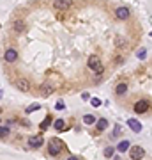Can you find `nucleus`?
<instances>
[{"label":"nucleus","mask_w":152,"mask_h":160,"mask_svg":"<svg viewBox=\"0 0 152 160\" xmlns=\"http://www.w3.org/2000/svg\"><path fill=\"white\" fill-rule=\"evenodd\" d=\"M9 135V128L7 126H0V139H5Z\"/></svg>","instance_id":"obj_19"},{"label":"nucleus","mask_w":152,"mask_h":160,"mask_svg":"<svg viewBox=\"0 0 152 160\" xmlns=\"http://www.w3.org/2000/svg\"><path fill=\"white\" fill-rule=\"evenodd\" d=\"M127 125H129V128H131L134 133H140L142 132V123L138 121V119H127Z\"/></svg>","instance_id":"obj_10"},{"label":"nucleus","mask_w":152,"mask_h":160,"mask_svg":"<svg viewBox=\"0 0 152 160\" xmlns=\"http://www.w3.org/2000/svg\"><path fill=\"white\" fill-rule=\"evenodd\" d=\"M89 68H90L94 73H97V75H101L103 71H104V68H103V62H101V59H99V55H90L89 57Z\"/></svg>","instance_id":"obj_2"},{"label":"nucleus","mask_w":152,"mask_h":160,"mask_svg":"<svg viewBox=\"0 0 152 160\" xmlns=\"http://www.w3.org/2000/svg\"><path fill=\"white\" fill-rule=\"evenodd\" d=\"M129 155H131V160H142L145 157V149L142 146H129Z\"/></svg>","instance_id":"obj_3"},{"label":"nucleus","mask_w":152,"mask_h":160,"mask_svg":"<svg viewBox=\"0 0 152 160\" xmlns=\"http://www.w3.org/2000/svg\"><path fill=\"white\" fill-rule=\"evenodd\" d=\"M2 96H4V93H2V91H0V98H2Z\"/></svg>","instance_id":"obj_27"},{"label":"nucleus","mask_w":152,"mask_h":160,"mask_svg":"<svg viewBox=\"0 0 152 160\" xmlns=\"http://www.w3.org/2000/svg\"><path fill=\"white\" fill-rule=\"evenodd\" d=\"M55 108H57V110H64V108H66V105H64V101H62V100H59V101L55 103Z\"/></svg>","instance_id":"obj_23"},{"label":"nucleus","mask_w":152,"mask_h":160,"mask_svg":"<svg viewBox=\"0 0 152 160\" xmlns=\"http://www.w3.org/2000/svg\"><path fill=\"white\" fill-rule=\"evenodd\" d=\"M129 14H131V11L127 9L126 5L117 7V11H115V16H117V20H127V18H129Z\"/></svg>","instance_id":"obj_6"},{"label":"nucleus","mask_w":152,"mask_h":160,"mask_svg":"<svg viewBox=\"0 0 152 160\" xmlns=\"http://www.w3.org/2000/svg\"><path fill=\"white\" fill-rule=\"evenodd\" d=\"M119 133H120V126H119V125H115V128H113V137H117Z\"/></svg>","instance_id":"obj_25"},{"label":"nucleus","mask_w":152,"mask_h":160,"mask_svg":"<svg viewBox=\"0 0 152 160\" xmlns=\"http://www.w3.org/2000/svg\"><path fill=\"white\" fill-rule=\"evenodd\" d=\"M113 155H115V148L110 146V148L104 149V157H106V158H110V157H113Z\"/></svg>","instance_id":"obj_20"},{"label":"nucleus","mask_w":152,"mask_h":160,"mask_svg":"<svg viewBox=\"0 0 152 160\" xmlns=\"http://www.w3.org/2000/svg\"><path fill=\"white\" fill-rule=\"evenodd\" d=\"M12 27H14V30L16 32H25V23H23V21H14V25H12Z\"/></svg>","instance_id":"obj_18"},{"label":"nucleus","mask_w":152,"mask_h":160,"mask_svg":"<svg viewBox=\"0 0 152 160\" xmlns=\"http://www.w3.org/2000/svg\"><path fill=\"white\" fill-rule=\"evenodd\" d=\"M53 91H55V87H53L51 84H42L41 85V94L42 96H50Z\"/></svg>","instance_id":"obj_11"},{"label":"nucleus","mask_w":152,"mask_h":160,"mask_svg":"<svg viewBox=\"0 0 152 160\" xmlns=\"http://www.w3.org/2000/svg\"><path fill=\"white\" fill-rule=\"evenodd\" d=\"M71 5H73V0H53V7L55 9L66 11V9H69Z\"/></svg>","instance_id":"obj_5"},{"label":"nucleus","mask_w":152,"mask_h":160,"mask_svg":"<svg viewBox=\"0 0 152 160\" xmlns=\"http://www.w3.org/2000/svg\"><path fill=\"white\" fill-rule=\"evenodd\" d=\"M129 146H131V142H129V140H122L120 144L117 146V149H119L120 153H126V151L129 149Z\"/></svg>","instance_id":"obj_14"},{"label":"nucleus","mask_w":152,"mask_h":160,"mask_svg":"<svg viewBox=\"0 0 152 160\" xmlns=\"http://www.w3.org/2000/svg\"><path fill=\"white\" fill-rule=\"evenodd\" d=\"M136 57H138V59H145V57H147V50H145V48H140V50H138V52H136Z\"/></svg>","instance_id":"obj_21"},{"label":"nucleus","mask_w":152,"mask_h":160,"mask_svg":"<svg viewBox=\"0 0 152 160\" xmlns=\"http://www.w3.org/2000/svg\"><path fill=\"white\" fill-rule=\"evenodd\" d=\"M115 93H117L119 96L126 94V93H127V84H119L117 87H115Z\"/></svg>","instance_id":"obj_15"},{"label":"nucleus","mask_w":152,"mask_h":160,"mask_svg":"<svg viewBox=\"0 0 152 160\" xmlns=\"http://www.w3.org/2000/svg\"><path fill=\"white\" fill-rule=\"evenodd\" d=\"M42 142H44L42 135H34V137L29 139V146H30V148H41Z\"/></svg>","instance_id":"obj_8"},{"label":"nucleus","mask_w":152,"mask_h":160,"mask_svg":"<svg viewBox=\"0 0 152 160\" xmlns=\"http://www.w3.org/2000/svg\"><path fill=\"white\" fill-rule=\"evenodd\" d=\"M50 125H51V117H50V116H46V119H44V121H42V123L39 125V128L42 130V132H44V130H48V128H50Z\"/></svg>","instance_id":"obj_17"},{"label":"nucleus","mask_w":152,"mask_h":160,"mask_svg":"<svg viewBox=\"0 0 152 160\" xmlns=\"http://www.w3.org/2000/svg\"><path fill=\"white\" fill-rule=\"evenodd\" d=\"M41 108V105H37V103H34V105H30V107H27V114H30V112H34V110H39Z\"/></svg>","instance_id":"obj_22"},{"label":"nucleus","mask_w":152,"mask_h":160,"mask_svg":"<svg viewBox=\"0 0 152 160\" xmlns=\"http://www.w3.org/2000/svg\"><path fill=\"white\" fill-rule=\"evenodd\" d=\"M4 59H5V62H16L18 61V52L14 48H9L5 52V55H4Z\"/></svg>","instance_id":"obj_9"},{"label":"nucleus","mask_w":152,"mask_h":160,"mask_svg":"<svg viewBox=\"0 0 152 160\" xmlns=\"http://www.w3.org/2000/svg\"><path fill=\"white\" fill-rule=\"evenodd\" d=\"M53 126H55L57 132H62V130H66V121H64V119H57V121L53 123Z\"/></svg>","instance_id":"obj_13"},{"label":"nucleus","mask_w":152,"mask_h":160,"mask_svg":"<svg viewBox=\"0 0 152 160\" xmlns=\"http://www.w3.org/2000/svg\"><path fill=\"white\" fill-rule=\"evenodd\" d=\"M83 123H85V125H94V123H96V116L85 114V116H83Z\"/></svg>","instance_id":"obj_16"},{"label":"nucleus","mask_w":152,"mask_h":160,"mask_svg":"<svg viewBox=\"0 0 152 160\" xmlns=\"http://www.w3.org/2000/svg\"><path fill=\"white\" fill-rule=\"evenodd\" d=\"M16 87H18V91H21V93H29L30 91V82L27 78H18L16 80Z\"/></svg>","instance_id":"obj_7"},{"label":"nucleus","mask_w":152,"mask_h":160,"mask_svg":"<svg viewBox=\"0 0 152 160\" xmlns=\"http://www.w3.org/2000/svg\"><path fill=\"white\" fill-rule=\"evenodd\" d=\"M149 100H140V101H136L134 103V112L136 114H143V112H147L149 110Z\"/></svg>","instance_id":"obj_4"},{"label":"nucleus","mask_w":152,"mask_h":160,"mask_svg":"<svg viewBox=\"0 0 152 160\" xmlns=\"http://www.w3.org/2000/svg\"><path fill=\"white\" fill-rule=\"evenodd\" d=\"M67 160H78V158H76V157H69Z\"/></svg>","instance_id":"obj_26"},{"label":"nucleus","mask_w":152,"mask_h":160,"mask_svg":"<svg viewBox=\"0 0 152 160\" xmlns=\"http://www.w3.org/2000/svg\"><path fill=\"white\" fill-rule=\"evenodd\" d=\"M106 128H108V119L101 117V119L97 121V132H104Z\"/></svg>","instance_id":"obj_12"},{"label":"nucleus","mask_w":152,"mask_h":160,"mask_svg":"<svg viewBox=\"0 0 152 160\" xmlns=\"http://www.w3.org/2000/svg\"><path fill=\"white\" fill-rule=\"evenodd\" d=\"M62 149H64V144H62L60 139L51 137L50 140H48V153H50L51 157H57V155H60Z\"/></svg>","instance_id":"obj_1"},{"label":"nucleus","mask_w":152,"mask_h":160,"mask_svg":"<svg viewBox=\"0 0 152 160\" xmlns=\"http://www.w3.org/2000/svg\"><path fill=\"white\" fill-rule=\"evenodd\" d=\"M90 103H92V107H101V100L99 98H92Z\"/></svg>","instance_id":"obj_24"}]
</instances>
